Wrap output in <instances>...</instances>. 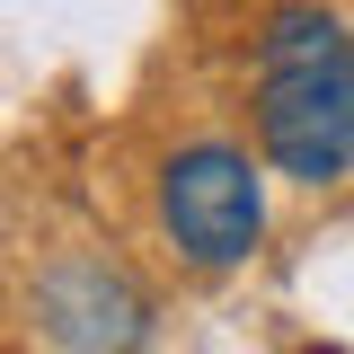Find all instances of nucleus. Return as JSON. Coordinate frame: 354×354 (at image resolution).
<instances>
[{
    "mask_svg": "<svg viewBox=\"0 0 354 354\" xmlns=\"http://www.w3.org/2000/svg\"><path fill=\"white\" fill-rule=\"evenodd\" d=\"M151 213H160V239L177 248V266L230 274L266 239V177L239 142H177L151 177Z\"/></svg>",
    "mask_w": 354,
    "mask_h": 354,
    "instance_id": "f03ea898",
    "label": "nucleus"
},
{
    "mask_svg": "<svg viewBox=\"0 0 354 354\" xmlns=\"http://www.w3.org/2000/svg\"><path fill=\"white\" fill-rule=\"evenodd\" d=\"M248 133L292 186H337L354 169V36L337 9L283 0L248 44Z\"/></svg>",
    "mask_w": 354,
    "mask_h": 354,
    "instance_id": "f257e3e1",
    "label": "nucleus"
},
{
    "mask_svg": "<svg viewBox=\"0 0 354 354\" xmlns=\"http://www.w3.org/2000/svg\"><path fill=\"white\" fill-rule=\"evenodd\" d=\"M36 328L71 354H133L151 310L106 257H62V266L36 274Z\"/></svg>",
    "mask_w": 354,
    "mask_h": 354,
    "instance_id": "7ed1b4c3",
    "label": "nucleus"
}]
</instances>
